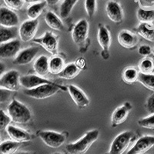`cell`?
I'll list each match as a JSON object with an SVG mask.
<instances>
[{
  "instance_id": "cell-32",
  "label": "cell",
  "mask_w": 154,
  "mask_h": 154,
  "mask_svg": "<svg viewBox=\"0 0 154 154\" xmlns=\"http://www.w3.org/2000/svg\"><path fill=\"white\" fill-rule=\"evenodd\" d=\"M138 81L146 89L154 92V74L152 72L148 74L140 72Z\"/></svg>"
},
{
  "instance_id": "cell-11",
  "label": "cell",
  "mask_w": 154,
  "mask_h": 154,
  "mask_svg": "<svg viewBox=\"0 0 154 154\" xmlns=\"http://www.w3.org/2000/svg\"><path fill=\"white\" fill-rule=\"evenodd\" d=\"M20 41L15 38L11 41L0 44V58L9 59L17 56L20 52Z\"/></svg>"
},
{
  "instance_id": "cell-2",
  "label": "cell",
  "mask_w": 154,
  "mask_h": 154,
  "mask_svg": "<svg viewBox=\"0 0 154 154\" xmlns=\"http://www.w3.org/2000/svg\"><path fill=\"white\" fill-rule=\"evenodd\" d=\"M7 111L12 122L18 124L28 123L32 119V113L29 109L15 99L9 104Z\"/></svg>"
},
{
  "instance_id": "cell-13",
  "label": "cell",
  "mask_w": 154,
  "mask_h": 154,
  "mask_svg": "<svg viewBox=\"0 0 154 154\" xmlns=\"http://www.w3.org/2000/svg\"><path fill=\"white\" fill-rule=\"evenodd\" d=\"M54 82L38 75H27L20 77V84L26 89H33L43 84H51Z\"/></svg>"
},
{
  "instance_id": "cell-25",
  "label": "cell",
  "mask_w": 154,
  "mask_h": 154,
  "mask_svg": "<svg viewBox=\"0 0 154 154\" xmlns=\"http://www.w3.org/2000/svg\"><path fill=\"white\" fill-rule=\"evenodd\" d=\"M65 67L64 60L60 56H53L49 60V72L53 75H59Z\"/></svg>"
},
{
  "instance_id": "cell-23",
  "label": "cell",
  "mask_w": 154,
  "mask_h": 154,
  "mask_svg": "<svg viewBox=\"0 0 154 154\" xmlns=\"http://www.w3.org/2000/svg\"><path fill=\"white\" fill-rule=\"evenodd\" d=\"M137 33L150 42L154 41V26L151 23H141L137 27Z\"/></svg>"
},
{
  "instance_id": "cell-48",
  "label": "cell",
  "mask_w": 154,
  "mask_h": 154,
  "mask_svg": "<svg viewBox=\"0 0 154 154\" xmlns=\"http://www.w3.org/2000/svg\"><path fill=\"white\" fill-rule=\"evenodd\" d=\"M152 54H153V55H154V49H152Z\"/></svg>"
},
{
  "instance_id": "cell-19",
  "label": "cell",
  "mask_w": 154,
  "mask_h": 154,
  "mask_svg": "<svg viewBox=\"0 0 154 154\" xmlns=\"http://www.w3.org/2000/svg\"><path fill=\"white\" fill-rule=\"evenodd\" d=\"M118 42L126 49H133L138 43L139 38L136 34L129 30H122L118 34Z\"/></svg>"
},
{
  "instance_id": "cell-47",
  "label": "cell",
  "mask_w": 154,
  "mask_h": 154,
  "mask_svg": "<svg viewBox=\"0 0 154 154\" xmlns=\"http://www.w3.org/2000/svg\"><path fill=\"white\" fill-rule=\"evenodd\" d=\"M53 154H62V153H60V152H54Z\"/></svg>"
},
{
  "instance_id": "cell-6",
  "label": "cell",
  "mask_w": 154,
  "mask_h": 154,
  "mask_svg": "<svg viewBox=\"0 0 154 154\" xmlns=\"http://www.w3.org/2000/svg\"><path fill=\"white\" fill-rule=\"evenodd\" d=\"M38 27V19H29L23 22L19 29V35L23 42L32 40L36 35Z\"/></svg>"
},
{
  "instance_id": "cell-22",
  "label": "cell",
  "mask_w": 154,
  "mask_h": 154,
  "mask_svg": "<svg viewBox=\"0 0 154 154\" xmlns=\"http://www.w3.org/2000/svg\"><path fill=\"white\" fill-rule=\"evenodd\" d=\"M45 22L49 28L54 30L63 31V28H64V25H63L61 19L56 13L51 12V11L46 12V16H45Z\"/></svg>"
},
{
  "instance_id": "cell-18",
  "label": "cell",
  "mask_w": 154,
  "mask_h": 154,
  "mask_svg": "<svg viewBox=\"0 0 154 154\" xmlns=\"http://www.w3.org/2000/svg\"><path fill=\"white\" fill-rule=\"evenodd\" d=\"M6 132L11 140L19 143L29 142L32 140L31 135L28 132L15 126L9 125L6 129Z\"/></svg>"
},
{
  "instance_id": "cell-4",
  "label": "cell",
  "mask_w": 154,
  "mask_h": 154,
  "mask_svg": "<svg viewBox=\"0 0 154 154\" xmlns=\"http://www.w3.org/2000/svg\"><path fill=\"white\" fill-rule=\"evenodd\" d=\"M135 137L134 133L131 131L119 133L112 141L109 154H123L134 140Z\"/></svg>"
},
{
  "instance_id": "cell-24",
  "label": "cell",
  "mask_w": 154,
  "mask_h": 154,
  "mask_svg": "<svg viewBox=\"0 0 154 154\" xmlns=\"http://www.w3.org/2000/svg\"><path fill=\"white\" fill-rule=\"evenodd\" d=\"M46 5L47 3L46 2H38L31 4L26 10L27 16L29 19H37L46 7Z\"/></svg>"
},
{
  "instance_id": "cell-41",
  "label": "cell",
  "mask_w": 154,
  "mask_h": 154,
  "mask_svg": "<svg viewBox=\"0 0 154 154\" xmlns=\"http://www.w3.org/2000/svg\"><path fill=\"white\" fill-rule=\"evenodd\" d=\"M138 3L142 9H153L154 0H138Z\"/></svg>"
},
{
  "instance_id": "cell-45",
  "label": "cell",
  "mask_w": 154,
  "mask_h": 154,
  "mask_svg": "<svg viewBox=\"0 0 154 154\" xmlns=\"http://www.w3.org/2000/svg\"><path fill=\"white\" fill-rule=\"evenodd\" d=\"M24 2L29 4H33V3H36V2H41V0H24Z\"/></svg>"
},
{
  "instance_id": "cell-17",
  "label": "cell",
  "mask_w": 154,
  "mask_h": 154,
  "mask_svg": "<svg viewBox=\"0 0 154 154\" xmlns=\"http://www.w3.org/2000/svg\"><path fill=\"white\" fill-rule=\"evenodd\" d=\"M131 109L132 105L129 102H126L121 106L116 109L112 115V126L116 127L124 123L127 119Z\"/></svg>"
},
{
  "instance_id": "cell-9",
  "label": "cell",
  "mask_w": 154,
  "mask_h": 154,
  "mask_svg": "<svg viewBox=\"0 0 154 154\" xmlns=\"http://www.w3.org/2000/svg\"><path fill=\"white\" fill-rule=\"evenodd\" d=\"M89 34V23L86 19H80L74 26L72 32V38L77 45H82Z\"/></svg>"
},
{
  "instance_id": "cell-40",
  "label": "cell",
  "mask_w": 154,
  "mask_h": 154,
  "mask_svg": "<svg viewBox=\"0 0 154 154\" xmlns=\"http://www.w3.org/2000/svg\"><path fill=\"white\" fill-rule=\"evenodd\" d=\"M152 50L151 47L148 45H143V46H140L138 49V53L139 54L143 56H148L152 53Z\"/></svg>"
},
{
  "instance_id": "cell-26",
  "label": "cell",
  "mask_w": 154,
  "mask_h": 154,
  "mask_svg": "<svg viewBox=\"0 0 154 154\" xmlns=\"http://www.w3.org/2000/svg\"><path fill=\"white\" fill-rule=\"evenodd\" d=\"M79 71L80 69L76 66L75 63H69L68 65L65 66L63 71L58 75L61 79L70 80V79H73L75 76H77L79 73Z\"/></svg>"
},
{
  "instance_id": "cell-20",
  "label": "cell",
  "mask_w": 154,
  "mask_h": 154,
  "mask_svg": "<svg viewBox=\"0 0 154 154\" xmlns=\"http://www.w3.org/2000/svg\"><path fill=\"white\" fill-rule=\"evenodd\" d=\"M97 39L100 46L103 49V53H109V49L111 46V35L110 32L106 26H101L99 28Z\"/></svg>"
},
{
  "instance_id": "cell-16",
  "label": "cell",
  "mask_w": 154,
  "mask_h": 154,
  "mask_svg": "<svg viewBox=\"0 0 154 154\" xmlns=\"http://www.w3.org/2000/svg\"><path fill=\"white\" fill-rule=\"evenodd\" d=\"M106 12L108 18L115 23H121L123 21V11L119 3L115 1H110L106 4Z\"/></svg>"
},
{
  "instance_id": "cell-44",
  "label": "cell",
  "mask_w": 154,
  "mask_h": 154,
  "mask_svg": "<svg viewBox=\"0 0 154 154\" xmlns=\"http://www.w3.org/2000/svg\"><path fill=\"white\" fill-rule=\"evenodd\" d=\"M60 0H45V2L49 5H55L60 2Z\"/></svg>"
},
{
  "instance_id": "cell-30",
  "label": "cell",
  "mask_w": 154,
  "mask_h": 154,
  "mask_svg": "<svg viewBox=\"0 0 154 154\" xmlns=\"http://www.w3.org/2000/svg\"><path fill=\"white\" fill-rule=\"evenodd\" d=\"M137 18L141 23L152 24L154 23V9L140 8L137 11Z\"/></svg>"
},
{
  "instance_id": "cell-43",
  "label": "cell",
  "mask_w": 154,
  "mask_h": 154,
  "mask_svg": "<svg viewBox=\"0 0 154 154\" xmlns=\"http://www.w3.org/2000/svg\"><path fill=\"white\" fill-rule=\"evenodd\" d=\"M5 71V65L2 62L0 61V77L2 76Z\"/></svg>"
},
{
  "instance_id": "cell-34",
  "label": "cell",
  "mask_w": 154,
  "mask_h": 154,
  "mask_svg": "<svg viewBox=\"0 0 154 154\" xmlns=\"http://www.w3.org/2000/svg\"><path fill=\"white\" fill-rule=\"evenodd\" d=\"M138 125L145 129L154 130V114H150L146 117L140 119L138 121Z\"/></svg>"
},
{
  "instance_id": "cell-8",
  "label": "cell",
  "mask_w": 154,
  "mask_h": 154,
  "mask_svg": "<svg viewBox=\"0 0 154 154\" xmlns=\"http://www.w3.org/2000/svg\"><path fill=\"white\" fill-rule=\"evenodd\" d=\"M33 42L42 46L47 52L56 54L58 49V38L55 34L51 32H46L39 38H34Z\"/></svg>"
},
{
  "instance_id": "cell-7",
  "label": "cell",
  "mask_w": 154,
  "mask_h": 154,
  "mask_svg": "<svg viewBox=\"0 0 154 154\" xmlns=\"http://www.w3.org/2000/svg\"><path fill=\"white\" fill-rule=\"evenodd\" d=\"M38 135L42 142L51 148H59L66 141L65 135L57 132L46 130L40 131Z\"/></svg>"
},
{
  "instance_id": "cell-50",
  "label": "cell",
  "mask_w": 154,
  "mask_h": 154,
  "mask_svg": "<svg viewBox=\"0 0 154 154\" xmlns=\"http://www.w3.org/2000/svg\"><path fill=\"white\" fill-rule=\"evenodd\" d=\"M0 140H1V137H0Z\"/></svg>"
},
{
  "instance_id": "cell-12",
  "label": "cell",
  "mask_w": 154,
  "mask_h": 154,
  "mask_svg": "<svg viewBox=\"0 0 154 154\" xmlns=\"http://www.w3.org/2000/svg\"><path fill=\"white\" fill-rule=\"evenodd\" d=\"M154 146V137L143 136L137 140L127 154H144Z\"/></svg>"
},
{
  "instance_id": "cell-14",
  "label": "cell",
  "mask_w": 154,
  "mask_h": 154,
  "mask_svg": "<svg viewBox=\"0 0 154 154\" xmlns=\"http://www.w3.org/2000/svg\"><path fill=\"white\" fill-rule=\"evenodd\" d=\"M69 93L75 105L79 108H85L89 104V100L84 92L79 87L74 86V85H69L67 87Z\"/></svg>"
},
{
  "instance_id": "cell-42",
  "label": "cell",
  "mask_w": 154,
  "mask_h": 154,
  "mask_svg": "<svg viewBox=\"0 0 154 154\" xmlns=\"http://www.w3.org/2000/svg\"><path fill=\"white\" fill-rule=\"evenodd\" d=\"M75 64L80 70L84 69L86 67V60H85L84 58H82V57L79 58V59L75 61Z\"/></svg>"
},
{
  "instance_id": "cell-27",
  "label": "cell",
  "mask_w": 154,
  "mask_h": 154,
  "mask_svg": "<svg viewBox=\"0 0 154 154\" xmlns=\"http://www.w3.org/2000/svg\"><path fill=\"white\" fill-rule=\"evenodd\" d=\"M19 34V30L16 28H7L0 26V44L15 39Z\"/></svg>"
},
{
  "instance_id": "cell-15",
  "label": "cell",
  "mask_w": 154,
  "mask_h": 154,
  "mask_svg": "<svg viewBox=\"0 0 154 154\" xmlns=\"http://www.w3.org/2000/svg\"><path fill=\"white\" fill-rule=\"evenodd\" d=\"M38 50V47H29L23 49L16 56L13 63L19 66L29 64L35 58Z\"/></svg>"
},
{
  "instance_id": "cell-21",
  "label": "cell",
  "mask_w": 154,
  "mask_h": 154,
  "mask_svg": "<svg viewBox=\"0 0 154 154\" xmlns=\"http://www.w3.org/2000/svg\"><path fill=\"white\" fill-rule=\"evenodd\" d=\"M49 58L44 55L37 58L33 64L34 71L36 72L37 75L43 77L49 73Z\"/></svg>"
},
{
  "instance_id": "cell-39",
  "label": "cell",
  "mask_w": 154,
  "mask_h": 154,
  "mask_svg": "<svg viewBox=\"0 0 154 154\" xmlns=\"http://www.w3.org/2000/svg\"><path fill=\"white\" fill-rule=\"evenodd\" d=\"M146 109L149 114H154V93L147 99Z\"/></svg>"
},
{
  "instance_id": "cell-33",
  "label": "cell",
  "mask_w": 154,
  "mask_h": 154,
  "mask_svg": "<svg viewBox=\"0 0 154 154\" xmlns=\"http://www.w3.org/2000/svg\"><path fill=\"white\" fill-rule=\"evenodd\" d=\"M154 69L153 60L149 57L144 58L139 64V71L141 73H152Z\"/></svg>"
},
{
  "instance_id": "cell-46",
  "label": "cell",
  "mask_w": 154,
  "mask_h": 154,
  "mask_svg": "<svg viewBox=\"0 0 154 154\" xmlns=\"http://www.w3.org/2000/svg\"><path fill=\"white\" fill-rule=\"evenodd\" d=\"M16 154H32L31 152H18Z\"/></svg>"
},
{
  "instance_id": "cell-31",
  "label": "cell",
  "mask_w": 154,
  "mask_h": 154,
  "mask_svg": "<svg viewBox=\"0 0 154 154\" xmlns=\"http://www.w3.org/2000/svg\"><path fill=\"white\" fill-rule=\"evenodd\" d=\"M79 0H63L60 9V16L63 19L68 17Z\"/></svg>"
},
{
  "instance_id": "cell-5",
  "label": "cell",
  "mask_w": 154,
  "mask_h": 154,
  "mask_svg": "<svg viewBox=\"0 0 154 154\" xmlns=\"http://www.w3.org/2000/svg\"><path fill=\"white\" fill-rule=\"evenodd\" d=\"M0 86L11 92L19 90L21 84L20 75L17 70H9L0 77Z\"/></svg>"
},
{
  "instance_id": "cell-35",
  "label": "cell",
  "mask_w": 154,
  "mask_h": 154,
  "mask_svg": "<svg viewBox=\"0 0 154 154\" xmlns=\"http://www.w3.org/2000/svg\"><path fill=\"white\" fill-rule=\"evenodd\" d=\"M12 121L9 114H7L3 109H0V132L6 130L9 123Z\"/></svg>"
},
{
  "instance_id": "cell-10",
  "label": "cell",
  "mask_w": 154,
  "mask_h": 154,
  "mask_svg": "<svg viewBox=\"0 0 154 154\" xmlns=\"http://www.w3.org/2000/svg\"><path fill=\"white\" fill-rule=\"evenodd\" d=\"M19 23V16L14 11L6 7L0 8V26L13 28L17 26Z\"/></svg>"
},
{
  "instance_id": "cell-38",
  "label": "cell",
  "mask_w": 154,
  "mask_h": 154,
  "mask_svg": "<svg viewBox=\"0 0 154 154\" xmlns=\"http://www.w3.org/2000/svg\"><path fill=\"white\" fill-rule=\"evenodd\" d=\"M11 96V91L4 88H0V104L7 102Z\"/></svg>"
},
{
  "instance_id": "cell-1",
  "label": "cell",
  "mask_w": 154,
  "mask_h": 154,
  "mask_svg": "<svg viewBox=\"0 0 154 154\" xmlns=\"http://www.w3.org/2000/svg\"><path fill=\"white\" fill-rule=\"evenodd\" d=\"M99 135L98 130H90L75 143L66 145V149L69 154H85L97 140Z\"/></svg>"
},
{
  "instance_id": "cell-29",
  "label": "cell",
  "mask_w": 154,
  "mask_h": 154,
  "mask_svg": "<svg viewBox=\"0 0 154 154\" xmlns=\"http://www.w3.org/2000/svg\"><path fill=\"white\" fill-rule=\"evenodd\" d=\"M140 71L133 67H128L123 70V80L127 84H133L137 81H138Z\"/></svg>"
},
{
  "instance_id": "cell-49",
  "label": "cell",
  "mask_w": 154,
  "mask_h": 154,
  "mask_svg": "<svg viewBox=\"0 0 154 154\" xmlns=\"http://www.w3.org/2000/svg\"><path fill=\"white\" fill-rule=\"evenodd\" d=\"M152 73L154 74V69H153V70H152Z\"/></svg>"
},
{
  "instance_id": "cell-28",
  "label": "cell",
  "mask_w": 154,
  "mask_h": 154,
  "mask_svg": "<svg viewBox=\"0 0 154 154\" xmlns=\"http://www.w3.org/2000/svg\"><path fill=\"white\" fill-rule=\"evenodd\" d=\"M20 146V143L13 140H6L0 143V154H15Z\"/></svg>"
},
{
  "instance_id": "cell-37",
  "label": "cell",
  "mask_w": 154,
  "mask_h": 154,
  "mask_svg": "<svg viewBox=\"0 0 154 154\" xmlns=\"http://www.w3.org/2000/svg\"><path fill=\"white\" fill-rule=\"evenodd\" d=\"M8 8L12 10H20L23 7L24 0H3Z\"/></svg>"
},
{
  "instance_id": "cell-3",
  "label": "cell",
  "mask_w": 154,
  "mask_h": 154,
  "mask_svg": "<svg viewBox=\"0 0 154 154\" xmlns=\"http://www.w3.org/2000/svg\"><path fill=\"white\" fill-rule=\"evenodd\" d=\"M66 88L64 86L58 85L54 82L51 84L41 85L33 89H26L24 91V94L29 96L31 98L36 99V100H43V99L53 96L60 90L66 91Z\"/></svg>"
},
{
  "instance_id": "cell-36",
  "label": "cell",
  "mask_w": 154,
  "mask_h": 154,
  "mask_svg": "<svg viewBox=\"0 0 154 154\" xmlns=\"http://www.w3.org/2000/svg\"><path fill=\"white\" fill-rule=\"evenodd\" d=\"M85 9L89 17H93L96 10V0H85Z\"/></svg>"
}]
</instances>
